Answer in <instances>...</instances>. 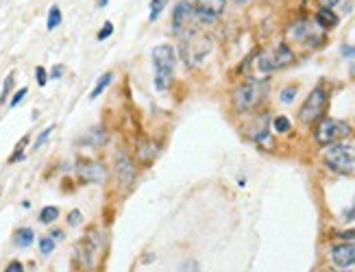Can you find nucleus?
<instances>
[{"label":"nucleus","mask_w":355,"mask_h":272,"mask_svg":"<svg viewBox=\"0 0 355 272\" xmlns=\"http://www.w3.org/2000/svg\"><path fill=\"white\" fill-rule=\"evenodd\" d=\"M177 65V52L172 46L159 44L153 48V70H155V87L166 89L172 81V72Z\"/></svg>","instance_id":"nucleus-1"},{"label":"nucleus","mask_w":355,"mask_h":272,"mask_svg":"<svg viewBox=\"0 0 355 272\" xmlns=\"http://www.w3.org/2000/svg\"><path fill=\"white\" fill-rule=\"evenodd\" d=\"M325 161H327V166L336 172L351 174V172H355V146L342 144V142L329 144V146L325 148Z\"/></svg>","instance_id":"nucleus-2"},{"label":"nucleus","mask_w":355,"mask_h":272,"mask_svg":"<svg viewBox=\"0 0 355 272\" xmlns=\"http://www.w3.org/2000/svg\"><path fill=\"white\" fill-rule=\"evenodd\" d=\"M183 41H181V57L185 63L190 65H196L201 63L203 59L207 57V52L212 50V41H209V37H205L203 33H198L196 28L190 33L181 35Z\"/></svg>","instance_id":"nucleus-3"},{"label":"nucleus","mask_w":355,"mask_h":272,"mask_svg":"<svg viewBox=\"0 0 355 272\" xmlns=\"http://www.w3.org/2000/svg\"><path fill=\"white\" fill-rule=\"evenodd\" d=\"M266 92H268L266 81H249L238 87L236 96H233V102H236V107L240 111H251V109H255L266 98Z\"/></svg>","instance_id":"nucleus-4"},{"label":"nucleus","mask_w":355,"mask_h":272,"mask_svg":"<svg viewBox=\"0 0 355 272\" xmlns=\"http://www.w3.org/2000/svg\"><path fill=\"white\" fill-rule=\"evenodd\" d=\"M351 135V124L345 122V120H336V118H323L316 126V142L323 144V146H329V144H336L345 137Z\"/></svg>","instance_id":"nucleus-5"},{"label":"nucleus","mask_w":355,"mask_h":272,"mask_svg":"<svg viewBox=\"0 0 355 272\" xmlns=\"http://www.w3.org/2000/svg\"><path fill=\"white\" fill-rule=\"evenodd\" d=\"M292 59H294V52L290 50V46L279 44L277 48H270V50H264L260 54L257 68L262 72H275V70L286 68L288 63H292Z\"/></svg>","instance_id":"nucleus-6"},{"label":"nucleus","mask_w":355,"mask_h":272,"mask_svg":"<svg viewBox=\"0 0 355 272\" xmlns=\"http://www.w3.org/2000/svg\"><path fill=\"white\" fill-rule=\"evenodd\" d=\"M288 37L294 39V41H301V44L310 46V48H316L318 44H323V28L318 24L310 22V20H301L297 24H292L288 28Z\"/></svg>","instance_id":"nucleus-7"},{"label":"nucleus","mask_w":355,"mask_h":272,"mask_svg":"<svg viewBox=\"0 0 355 272\" xmlns=\"http://www.w3.org/2000/svg\"><path fill=\"white\" fill-rule=\"evenodd\" d=\"M325 107H327V92L323 87H314L299 111L301 122H314V120H318L323 116Z\"/></svg>","instance_id":"nucleus-8"},{"label":"nucleus","mask_w":355,"mask_h":272,"mask_svg":"<svg viewBox=\"0 0 355 272\" xmlns=\"http://www.w3.org/2000/svg\"><path fill=\"white\" fill-rule=\"evenodd\" d=\"M194 7L188 2V0H181V2H177V7L172 11V28L177 35H185L190 31H194V26H192V22H194Z\"/></svg>","instance_id":"nucleus-9"},{"label":"nucleus","mask_w":355,"mask_h":272,"mask_svg":"<svg viewBox=\"0 0 355 272\" xmlns=\"http://www.w3.org/2000/svg\"><path fill=\"white\" fill-rule=\"evenodd\" d=\"M225 9V0H196L194 4V15L198 17L201 22H216V17L222 13Z\"/></svg>","instance_id":"nucleus-10"},{"label":"nucleus","mask_w":355,"mask_h":272,"mask_svg":"<svg viewBox=\"0 0 355 272\" xmlns=\"http://www.w3.org/2000/svg\"><path fill=\"white\" fill-rule=\"evenodd\" d=\"M332 262L338 266V268H351L355 264V242H345V244H338L332 249Z\"/></svg>","instance_id":"nucleus-11"},{"label":"nucleus","mask_w":355,"mask_h":272,"mask_svg":"<svg viewBox=\"0 0 355 272\" xmlns=\"http://www.w3.org/2000/svg\"><path fill=\"white\" fill-rule=\"evenodd\" d=\"M79 177L87 183H100L105 179V168L96 161H79V168H76Z\"/></svg>","instance_id":"nucleus-12"},{"label":"nucleus","mask_w":355,"mask_h":272,"mask_svg":"<svg viewBox=\"0 0 355 272\" xmlns=\"http://www.w3.org/2000/svg\"><path fill=\"white\" fill-rule=\"evenodd\" d=\"M96 253H98V244H96V240L92 235H87L85 240L79 244V262L85 266V268H94L96 264Z\"/></svg>","instance_id":"nucleus-13"},{"label":"nucleus","mask_w":355,"mask_h":272,"mask_svg":"<svg viewBox=\"0 0 355 272\" xmlns=\"http://www.w3.org/2000/svg\"><path fill=\"white\" fill-rule=\"evenodd\" d=\"M116 168H118V174H120V181H122L124 185H129L131 181L135 177V170H133V163L126 155H118L116 159Z\"/></svg>","instance_id":"nucleus-14"},{"label":"nucleus","mask_w":355,"mask_h":272,"mask_svg":"<svg viewBox=\"0 0 355 272\" xmlns=\"http://www.w3.org/2000/svg\"><path fill=\"white\" fill-rule=\"evenodd\" d=\"M323 9H329L334 11L336 15L338 13H351V7H353V0H318Z\"/></svg>","instance_id":"nucleus-15"},{"label":"nucleus","mask_w":355,"mask_h":272,"mask_svg":"<svg viewBox=\"0 0 355 272\" xmlns=\"http://www.w3.org/2000/svg\"><path fill=\"white\" fill-rule=\"evenodd\" d=\"M316 22H318V26L321 28H334L336 24H338V15H336L334 11H329V9H321L316 13Z\"/></svg>","instance_id":"nucleus-16"},{"label":"nucleus","mask_w":355,"mask_h":272,"mask_svg":"<svg viewBox=\"0 0 355 272\" xmlns=\"http://www.w3.org/2000/svg\"><path fill=\"white\" fill-rule=\"evenodd\" d=\"M33 240H35L33 229L24 227V229H17V231H15V244L20 246V249H28V246L33 244Z\"/></svg>","instance_id":"nucleus-17"},{"label":"nucleus","mask_w":355,"mask_h":272,"mask_svg":"<svg viewBox=\"0 0 355 272\" xmlns=\"http://www.w3.org/2000/svg\"><path fill=\"white\" fill-rule=\"evenodd\" d=\"M111 78H113V74H111V72H105V74H103V76L98 78V83H96V87L92 89V94H89V98H92V100H94V98H98V96L103 94V92H105L107 87H109Z\"/></svg>","instance_id":"nucleus-18"},{"label":"nucleus","mask_w":355,"mask_h":272,"mask_svg":"<svg viewBox=\"0 0 355 272\" xmlns=\"http://www.w3.org/2000/svg\"><path fill=\"white\" fill-rule=\"evenodd\" d=\"M59 24H61V11H59V7H50V11H48L46 28H48V31H55Z\"/></svg>","instance_id":"nucleus-19"},{"label":"nucleus","mask_w":355,"mask_h":272,"mask_svg":"<svg viewBox=\"0 0 355 272\" xmlns=\"http://www.w3.org/2000/svg\"><path fill=\"white\" fill-rule=\"evenodd\" d=\"M166 4H168V0H150V13H148V20H150V22L157 20V17L161 15V11L166 9Z\"/></svg>","instance_id":"nucleus-20"},{"label":"nucleus","mask_w":355,"mask_h":272,"mask_svg":"<svg viewBox=\"0 0 355 272\" xmlns=\"http://www.w3.org/2000/svg\"><path fill=\"white\" fill-rule=\"evenodd\" d=\"M59 218V209L57 207H44L41 209V214H39V220L44 222V225H52Z\"/></svg>","instance_id":"nucleus-21"},{"label":"nucleus","mask_w":355,"mask_h":272,"mask_svg":"<svg viewBox=\"0 0 355 272\" xmlns=\"http://www.w3.org/2000/svg\"><path fill=\"white\" fill-rule=\"evenodd\" d=\"M155 153H157V146H155V144H150V142H142L140 144V155L144 161H148V159H153L155 157Z\"/></svg>","instance_id":"nucleus-22"},{"label":"nucleus","mask_w":355,"mask_h":272,"mask_svg":"<svg viewBox=\"0 0 355 272\" xmlns=\"http://www.w3.org/2000/svg\"><path fill=\"white\" fill-rule=\"evenodd\" d=\"M273 126H275V131L277 133H288V131H290V120H288L286 116H277L275 118V122H273Z\"/></svg>","instance_id":"nucleus-23"},{"label":"nucleus","mask_w":355,"mask_h":272,"mask_svg":"<svg viewBox=\"0 0 355 272\" xmlns=\"http://www.w3.org/2000/svg\"><path fill=\"white\" fill-rule=\"evenodd\" d=\"M39 251H41V255H50V253L55 251V240H52L50 235L41 238V240H39Z\"/></svg>","instance_id":"nucleus-24"},{"label":"nucleus","mask_w":355,"mask_h":272,"mask_svg":"<svg viewBox=\"0 0 355 272\" xmlns=\"http://www.w3.org/2000/svg\"><path fill=\"white\" fill-rule=\"evenodd\" d=\"M297 92H299V87H297V85L286 87L284 92H281V100H284V102H292V100H294V96H297Z\"/></svg>","instance_id":"nucleus-25"},{"label":"nucleus","mask_w":355,"mask_h":272,"mask_svg":"<svg viewBox=\"0 0 355 272\" xmlns=\"http://www.w3.org/2000/svg\"><path fill=\"white\" fill-rule=\"evenodd\" d=\"M81 220H83V214H81L79 209H74V211H70V214H68V225L76 227V225H81Z\"/></svg>","instance_id":"nucleus-26"},{"label":"nucleus","mask_w":355,"mask_h":272,"mask_svg":"<svg viewBox=\"0 0 355 272\" xmlns=\"http://www.w3.org/2000/svg\"><path fill=\"white\" fill-rule=\"evenodd\" d=\"M52 131H55V126H52V124L48 126V129H44V131H41V135L37 137V142H35V148H39L41 144H44V142L48 140V137H50V133H52Z\"/></svg>","instance_id":"nucleus-27"},{"label":"nucleus","mask_w":355,"mask_h":272,"mask_svg":"<svg viewBox=\"0 0 355 272\" xmlns=\"http://www.w3.org/2000/svg\"><path fill=\"white\" fill-rule=\"evenodd\" d=\"M26 92H28L26 87L17 89V92H15V96H13V98H11V107H17V105H20V102L24 100V96H26Z\"/></svg>","instance_id":"nucleus-28"},{"label":"nucleus","mask_w":355,"mask_h":272,"mask_svg":"<svg viewBox=\"0 0 355 272\" xmlns=\"http://www.w3.org/2000/svg\"><path fill=\"white\" fill-rule=\"evenodd\" d=\"M111 33H113V24H111V22H105V24H103V31L98 33V39L103 41V39H107V37H109Z\"/></svg>","instance_id":"nucleus-29"},{"label":"nucleus","mask_w":355,"mask_h":272,"mask_svg":"<svg viewBox=\"0 0 355 272\" xmlns=\"http://www.w3.org/2000/svg\"><path fill=\"white\" fill-rule=\"evenodd\" d=\"M35 76H37V85H39V87H44L46 83H48V74H46L44 68H37V70H35Z\"/></svg>","instance_id":"nucleus-30"},{"label":"nucleus","mask_w":355,"mask_h":272,"mask_svg":"<svg viewBox=\"0 0 355 272\" xmlns=\"http://www.w3.org/2000/svg\"><path fill=\"white\" fill-rule=\"evenodd\" d=\"M11 85H13V74H9L7 78H4V87H2V94H0V102L7 98V92H9V87H11Z\"/></svg>","instance_id":"nucleus-31"},{"label":"nucleus","mask_w":355,"mask_h":272,"mask_svg":"<svg viewBox=\"0 0 355 272\" xmlns=\"http://www.w3.org/2000/svg\"><path fill=\"white\" fill-rule=\"evenodd\" d=\"M181 272H198V264L194 259H188V262L181 266Z\"/></svg>","instance_id":"nucleus-32"},{"label":"nucleus","mask_w":355,"mask_h":272,"mask_svg":"<svg viewBox=\"0 0 355 272\" xmlns=\"http://www.w3.org/2000/svg\"><path fill=\"white\" fill-rule=\"evenodd\" d=\"M4 272H24V266L17 262V259H13V262H11L7 268H4Z\"/></svg>","instance_id":"nucleus-33"},{"label":"nucleus","mask_w":355,"mask_h":272,"mask_svg":"<svg viewBox=\"0 0 355 272\" xmlns=\"http://www.w3.org/2000/svg\"><path fill=\"white\" fill-rule=\"evenodd\" d=\"M342 54H345V57H355V48H351V46H342Z\"/></svg>","instance_id":"nucleus-34"},{"label":"nucleus","mask_w":355,"mask_h":272,"mask_svg":"<svg viewBox=\"0 0 355 272\" xmlns=\"http://www.w3.org/2000/svg\"><path fill=\"white\" fill-rule=\"evenodd\" d=\"M61 74H63V68L61 65H55V68H52V78H59Z\"/></svg>","instance_id":"nucleus-35"},{"label":"nucleus","mask_w":355,"mask_h":272,"mask_svg":"<svg viewBox=\"0 0 355 272\" xmlns=\"http://www.w3.org/2000/svg\"><path fill=\"white\" fill-rule=\"evenodd\" d=\"M50 238H52V240H61V238H63V231H52Z\"/></svg>","instance_id":"nucleus-36"},{"label":"nucleus","mask_w":355,"mask_h":272,"mask_svg":"<svg viewBox=\"0 0 355 272\" xmlns=\"http://www.w3.org/2000/svg\"><path fill=\"white\" fill-rule=\"evenodd\" d=\"M345 216H347V220H353V218H355V207H353L351 211H347Z\"/></svg>","instance_id":"nucleus-37"},{"label":"nucleus","mask_w":355,"mask_h":272,"mask_svg":"<svg viewBox=\"0 0 355 272\" xmlns=\"http://www.w3.org/2000/svg\"><path fill=\"white\" fill-rule=\"evenodd\" d=\"M107 2H109V0H98V7H105Z\"/></svg>","instance_id":"nucleus-38"}]
</instances>
